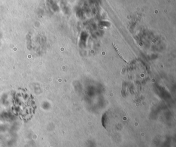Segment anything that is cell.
<instances>
[{"label":"cell","mask_w":176,"mask_h":147,"mask_svg":"<svg viewBox=\"0 0 176 147\" xmlns=\"http://www.w3.org/2000/svg\"><path fill=\"white\" fill-rule=\"evenodd\" d=\"M113 45H114V47L115 48V49H116V50L117 52H118V53L119 54V56H120L121 57V58H122V59H123V60L124 61H125L126 62H127V64H129V62H127V61H126V60H125V59H124V58H123V57H122V56L121 55V54L120 53V52H119V51H118V49H117V47H116V45H115V44H114V43H113Z\"/></svg>","instance_id":"6da1fadb"}]
</instances>
